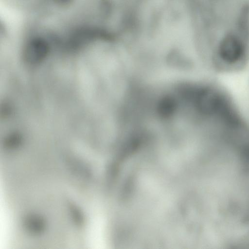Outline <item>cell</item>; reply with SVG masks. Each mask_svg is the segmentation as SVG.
Returning a JSON list of instances; mask_svg holds the SVG:
<instances>
[{
    "mask_svg": "<svg viewBox=\"0 0 249 249\" xmlns=\"http://www.w3.org/2000/svg\"><path fill=\"white\" fill-rule=\"evenodd\" d=\"M245 52L243 44L233 35H228L222 39L218 51L221 63L228 66L240 64L243 60Z\"/></svg>",
    "mask_w": 249,
    "mask_h": 249,
    "instance_id": "obj_1",
    "label": "cell"
}]
</instances>
